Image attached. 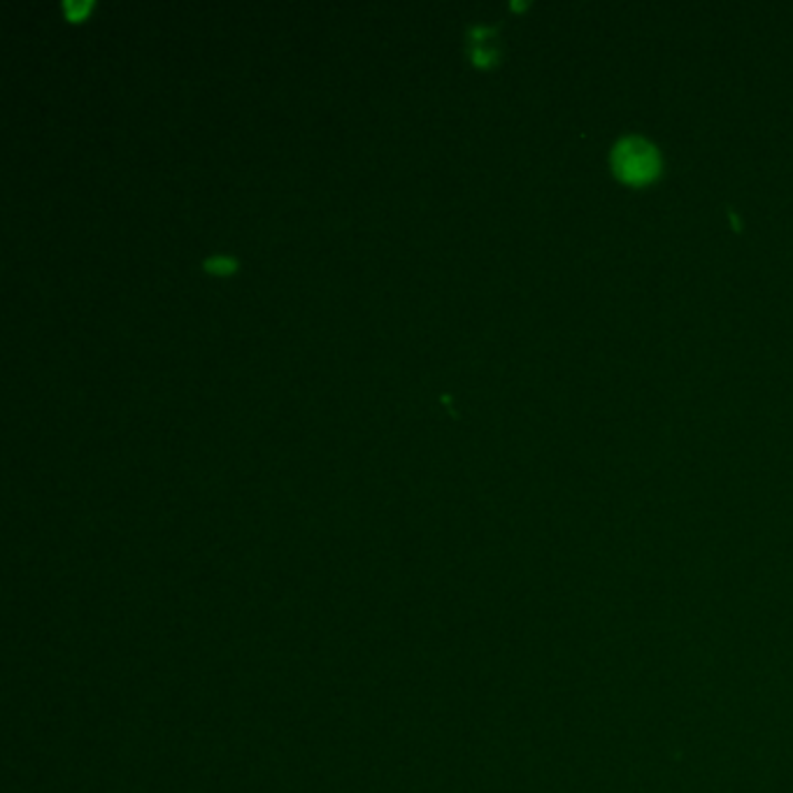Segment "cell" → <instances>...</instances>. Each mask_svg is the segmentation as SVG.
<instances>
[{"instance_id": "6da1fadb", "label": "cell", "mask_w": 793, "mask_h": 793, "mask_svg": "<svg viewBox=\"0 0 793 793\" xmlns=\"http://www.w3.org/2000/svg\"><path fill=\"white\" fill-rule=\"evenodd\" d=\"M612 168L629 184H648L661 172V157L656 147L640 135L619 140L612 152Z\"/></svg>"}, {"instance_id": "7a4b0ae2", "label": "cell", "mask_w": 793, "mask_h": 793, "mask_svg": "<svg viewBox=\"0 0 793 793\" xmlns=\"http://www.w3.org/2000/svg\"><path fill=\"white\" fill-rule=\"evenodd\" d=\"M468 57H470V61H473L475 66L486 68V66L495 63V59H499V49H495L493 44H489V40H484V42H470V44H468Z\"/></svg>"}, {"instance_id": "3957f363", "label": "cell", "mask_w": 793, "mask_h": 793, "mask_svg": "<svg viewBox=\"0 0 793 793\" xmlns=\"http://www.w3.org/2000/svg\"><path fill=\"white\" fill-rule=\"evenodd\" d=\"M203 268L212 275H229V272L235 270V259L229 254H217V257H208L203 261Z\"/></svg>"}, {"instance_id": "277c9868", "label": "cell", "mask_w": 793, "mask_h": 793, "mask_svg": "<svg viewBox=\"0 0 793 793\" xmlns=\"http://www.w3.org/2000/svg\"><path fill=\"white\" fill-rule=\"evenodd\" d=\"M61 8L68 19H82L91 10V3L89 0H63Z\"/></svg>"}, {"instance_id": "5b68a950", "label": "cell", "mask_w": 793, "mask_h": 793, "mask_svg": "<svg viewBox=\"0 0 793 793\" xmlns=\"http://www.w3.org/2000/svg\"><path fill=\"white\" fill-rule=\"evenodd\" d=\"M493 33H495V27H484V23H478V27H470V29L465 31V40H468V44H470V42H484V40H489Z\"/></svg>"}]
</instances>
